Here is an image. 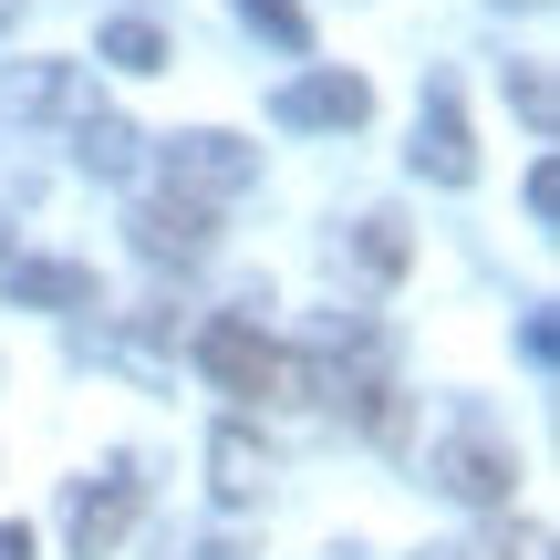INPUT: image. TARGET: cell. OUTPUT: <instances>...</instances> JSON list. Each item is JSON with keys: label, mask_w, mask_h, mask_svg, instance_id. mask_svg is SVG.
<instances>
[{"label": "cell", "mask_w": 560, "mask_h": 560, "mask_svg": "<svg viewBox=\"0 0 560 560\" xmlns=\"http://www.w3.org/2000/svg\"><path fill=\"white\" fill-rule=\"evenodd\" d=\"M198 374L229 395H312V363H291L260 332V312H208L198 322Z\"/></svg>", "instance_id": "6da1fadb"}, {"label": "cell", "mask_w": 560, "mask_h": 560, "mask_svg": "<svg viewBox=\"0 0 560 560\" xmlns=\"http://www.w3.org/2000/svg\"><path fill=\"white\" fill-rule=\"evenodd\" d=\"M136 509H145L136 457H115L104 478H83L73 499H62V540H73V560H115V540L136 529Z\"/></svg>", "instance_id": "7a4b0ae2"}, {"label": "cell", "mask_w": 560, "mask_h": 560, "mask_svg": "<svg viewBox=\"0 0 560 560\" xmlns=\"http://www.w3.org/2000/svg\"><path fill=\"white\" fill-rule=\"evenodd\" d=\"M260 177V145L249 136H219V125H198V136H166V187L177 198H240V187Z\"/></svg>", "instance_id": "3957f363"}, {"label": "cell", "mask_w": 560, "mask_h": 560, "mask_svg": "<svg viewBox=\"0 0 560 560\" xmlns=\"http://www.w3.org/2000/svg\"><path fill=\"white\" fill-rule=\"evenodd\" d=\"M425 478H436L446 499H467V509H509V488H520V457H509L488 425H457V436L425 457Z\"/></svg>", "instance_id": "277c9868"}, {"label": "cell", "mask_w": 560, "mask_h": 560, "mask_svg": "<svg viewBox=\"0 0 560 560\" xmlns=\"http://www.w3.org/2000/svg\"><path fill=\"white\" fill-rule=\"evenodd\" d=\"M416 177L425 187H478V145H467V115H457V83H425V104H416Z\"/></svg>", "instance_id": "5b68a950"}, {"label": "cell", "mask_w": 560, "mask_h": 560, "mask_svg": "<svg viewBox=\"0 0 560 560\" xmlns=\"http://www.w3.org/2000/svg\"><path fill=\"white\" fill-rule=\"evenodd\" d=\"M270 115L291 125V136H353V125L374 115V83L363 73H291Z\"/></svg>", "instance_id": "8992f818"}, {"label": "cell", "mask_w": 560, "mask_h": 560, "mask_svg": "<svg viewBox=\"0 0 560 560\" xmlns=\"http://www.w3.org/2000/svg\"><path fill=\"white\" fill-rule=\"evenodd\" d=\"M136 249L156 270H187V260H208V249H219V229H208V208L198 198H177V187H166V198H136Z\"/></svg>", "instance_id": "52a82bcc"}, {"label": "cell", "mask_w": 560, "mask_h": 560, "mask_svg": "<svg viewBox=\"0 0 560 560\" xmlns=\"http://www.w3.org/2000/svg\"><path fill=\"white\" fill-rule=\"evenodd\" d=\"M0 291H11V312H104L83 260H0Z\"/></svg>", "instance_id": "ba28073f"}, {"label": "cell", "mask_w": 560, "mask_h": 560, "mask_svg": "<svg viewBox=\"0 0 560 560\" xmlns=\"http://www.w3.org/2000/svg\"><path fill=\"white\" fill-rule=\"evenodd\" d=\"M136 156H145V145H136V125H125L115 104H83V115H73V166H83V177L115 187V177H136Z\"/></svg>", "instance_id": "9c48e42d"}, {"label": "cell", "mask_w": 560, "mask_h": 560, "mask_svg": "<svg viewBox=\"0 0 560 560\" xmlns=\"http://www.w3.org/2000/svg\"><path fill=\"white\" fill-rule=\"evenodd\" d=\"M62 104H73V62H62V52L0 73V125H42V115H62Z\"/></svg>", "instance_id": "30bf717a"}, {"label": "cell", "mask_w": 560, "mask_h": 560, "mask_svg": "<svg viewBox=\"0 0 560 560\" xmlns=\"http://www.w3.org/2000/svg\"><path fill=\"white\" fill-rule=\"evenodd\" d=\"M208 488H219L229 509L260 499V488H270V446L249 436V425H219V436H208Z\"/></svg>", "instance_id": "8fae6325"}, {"label": "cell", "mask_w": 560, "mask_h": 560, "mask_svg": "<svg viewBox=\"0 0 560 560\" xmlns=\"http://www.w3.org/2000/svg\"><path fill=\"white\" fill-rule=\"evenodd\" d=\"M353 249H363V270H374V280H395L405 260H416V249H405V219H395V208H363V219H353Z\"/></svg>", "instance_id": "7c38bea8"}, {"label": "cell", "mask_w": 560, "mask_h": 560, "mask_svg": "<svg viewBox=\"0 0 560 560\" xmlns=\"http://www.w3.org/2000/svg\"><path fill=\"white\" fill-rule=\"evenodd\" d=\"M509 104L529 115V136H550V125H560V94H550V62L540 52H509Z\"/></svg>", "instance_id": "4fadbf2b"}, {"label": "cell", "mask_w": 560, "mask_h": 560, "mask_svg": "<svg viewBox=\"0 0 560 560\" xmlns=\"http://www.w3.org/2000/svg\"><path fill=\"white\" fill-rule=\"evenodd\" d=\"M240 21L270 42V52H312V21H301V0H240Z\"/></svg>", "instance_id": "5bb4252c"}, {"label": "cell", "mask_w": 560, "mask_h": 560, "mask_svg": "<svg viewBox=\"0 0 560 560\" xmlns=\"http://www.w3.org/2000/svg\"><path fill=\"white\" fill-rule=\"evenodd\" d=\"M104 62H125V73H156V62H166V32H156V21H104Z\"/></svg>", "instance_id": "9a60e30c"}, {"label": "cell", "mask_w": 560, "mask_h": 560, "mask_svg": "<svg viewBox=\"0 0 560 560\" xmlns=\"http://www.w3.org/2000/svg\"><path fill=\"white\" fill-rule=\"evenodd\" d=\"M166 560H249V540H229V529H198V540H166Z\"/></svg>", "instance_id": "2e32d148"}, {"label": "cell", "mask_w": 560, "mask_h": 560, "mask_svg": "<svg viewBox=\"0 0 560 560\" xmlns=\"http://www.w3.org/2000/svg\"><path fill=\"white\" fill-rule=\"evenodd\" d=\"M529 219H540V229L560 219V166H529Z\"/></svg>", "instance_id": "e0dca14e"}, {"label": "cell", "mask_w": 560, "mask_h": 560, "mask_svg": "<svg viewBox=\"0 0 560 560\" xmlns=\"http://www.w3.org/2000/svg\"><path fill=\"white\" fill-rule=\"evenodd\" d=\"M520 353H529V363H550V353H560V332H550V312H529V322H520Z\"/></svg>", "instance_id": "ac0fdd59"}, {"label": "cell", "mask_w": 560, "mask_h": 560, "mask_svg": "<svg viewBox=\"0 0 560 560\" xmlns=\"http://www.w3.org/2000/svg\"><path fill=\"white\" fill-rule=\"evenodd\" d=\"M0 560H32V529L21 520H0Z\"/></svg>", "instance_id": "d6986e66"}, {"label": "cell", "mask_w": 560, "mask_h": 560, "mask_svg": "<svg viewBox=\"0 0 560 560\" xmlns=\"http://www.w3.org/2000/svg\"><path fill=\"white\" fill-rule=\"evenodd\" d=\"M0 260H11V208H0Z\"/></svg>", "instance_id": "ffe728a7"}, {"label": "cell", "mask_w": 560, "mask_h": 560, "mask_svg": "<svg viewBox=\"0 0 560 560\" xmlns=\"http://www.w3.org/2000/svg\"><path fill=\"white\" fill-rule=\"evenodd\" d=\"M11 11H21V0H0V32H11Z\"/></svg>", "instance_id": "44dd1931"}]
</instances>
